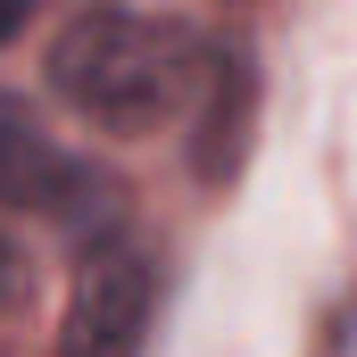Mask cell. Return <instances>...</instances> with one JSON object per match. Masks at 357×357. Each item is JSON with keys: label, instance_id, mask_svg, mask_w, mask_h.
Masks as SVG:
<instances>
[{"label": "cell", "instance_id": "1", "mask_svg": "<svg viewBox=\"0 0 357 357\" xmlns=\"http://www.w3.org/2000/svg\"><path fill=\"white\" fill-rule=\"evenodd\" d=\"M208 50L183 17H125V8H84L59 42H50V91L108 125V133H150L183 108V91L199 84Z\"/></svg>", "mask_w": 357, "mask_h": 357}, {"label": "cell", "instance_id": "2", "mask_svg": "<svg viewBox=\"0 0 357 357\" xmlns=\"http://www.w3.org/2000/svg\"><path fill=\"white\" fill-rule=\"evenodd\" d=\"M150 307H158V266L142 250H125V241H100L84 258V274H75L59 357H142Z\"/></svg>", "mask_w": 357, "mask_h": 357}, {"label": "cell", "instance_id": "3", "mask_svg": "<svg viewBox=\"0 0 357 357\" xmlns=\"http://www.w3.org/2000/svg\"><path fill=\"white\" fill-rule=\"evenodd\" d=\"M0 199L8 208H42L67 233L116 216V183L100 175V167H84V158H67V150H50L25 125H0Z\"/></svg>", "mask_w": 357, "mask_h": 357}, {"label": "cell", "instance_id": "4", "mask_svg": "<svg viewBox=\"0 0 357 357\" xmlns=\"http://www.w3.org/2000/svg\"><path fill=\"white\" fill-rule=\"evenodd\" d=\"M208 100H199V133H191V175L199 183H233L250 158V133H258V59L250 42H225L208 50Z\"/></svg>", "mask_w": 357, "mask_h": 357}, {"label": "cell", "instance_id": "5", "mask_svg": "<svg viewBox=\"0 0 357 357\" xmlns=\"http://www.w3.org/2000/svg\"><path fill=\"white\" fill-rule=\"evenodd\" d=\"M17 299H25V250L0 233V307H17Z\"/></svg>", "mask_w": 357, "mask_h": 357}, {"label": "cell", "instance_id": "6", "mask_svg": "<svg viewBox=\"0 0 357 357\" xmlns=\"http://www.w3.org/2000/svg\"><path fill=\"white\" fill-rule=\"evenodd\" d=\"M25 17H33V0H0V50L25 33Z\"/></svg>", "mask_w": 357, "mask_h": 357}]
</instances>
